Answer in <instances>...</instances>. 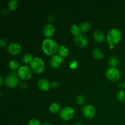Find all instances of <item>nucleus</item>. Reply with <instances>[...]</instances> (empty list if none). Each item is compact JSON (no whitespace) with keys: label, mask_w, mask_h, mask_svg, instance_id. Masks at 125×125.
<instances>
[{"label":"nucleus","mask_w":125,"mask_h":125,"mask_svg":"<svg viewBox=\"0 0 125 125\" xmlns=\"http://www.w3.org/2000/svg\"><path fill=\"white\" fill-rule=\"evenodd\" d=\"M109 64L111 67H116L119 65L120 61L118 57L115 56H112L109 59Z\"/></svg>","instance_id":"nucleus-18"},{"label":"nucleus","mask_w":125,"mask_h":125,"mask_svg":"<svg viewBox=\"0 0 125 125\" xmlns=\"http://www.w3.org/2000/svg\"><path fill=\"white\" fill-rule=\"evenodd\" d=\"M4 83L6 86L9 88H13L17 87L19 83L17 72H10V73H9V74L5 79Z\"/></svg>","instance_id":"nucleus-6"},{"label":"nucleus","mask_w":125,"mask_h":125,"mask_svg":"<svg viewBox=\"0 0 125 125\" xmlns=\"http://www.w3.org/2000/svg\"><path fill=\"white\" fill-rule=\"evenodd\" d=\"M56 31L55 26L51 23L46 24L43 28V34L46 38H50L51 36L54 35Z\"/></svg>","instance_id":"nucleus-11"},{"label":"nucleus","mask_w":125,"mask_h":125,"mask_svg":"<svg viewBox=\"0 0 125 125\" xmlns=\"http://www.w3.org/2000/svg\"><path fill=\"white\" fill-rule=\"evenodd\" d=\"M83 113L86 118H93L96 114V109L95 107L91 104H87L82 109Z\"/></svg>","instance_id":"nucleus-8"},{"label":"nucleus","mask_w":125,"mask_h":125,"mask_svg":"<svg viewBox=\"0 0 125 125\" xmlns=\"http://www.w3.org/2000/svg\"><path fill=\"white\" fill-rule=\"evenodd\" d=\"M49 109H50V112L51 113L56 114L60 112V111H61V106L57 103L54 102L50 104V107H49Z\"/></svg>","instance_id":"nucleus-16"},{"label":"nucleus","mask_w":125,"mask_h":125,"mask_svg":"<svg viewBox=\"0 0 125 125\" xmlns=\"http://www.w3.org/2000/svg\"><path fill=\"white\" fill-rule=\"evenodd\" d=\"M93 37L94 39L98 42H102L105 39L104 34L101 31H95L93 34Z\"/></svg>","instance_id":"nucleus-14"},{"label":"nucleus","mask_w":125,"mask_h":125,"mask_svg":"<svg viewBox=\"0 0 125 125\" xmlns=\"http://www.w3.org/2000/svg\"><path fill=\"white\" fill-rule=\"evenodd\" d=\"M117 98L120 101H125V90H120L117 92Z\"/></svg>","instance_id":"nucleus-24"},{"label":"nucleus","mask_w":125,"mask_h":125,"mask_svg":"<svg viewBox=\"0 0 125 125\" xmlns=\"http://www.w3.org/2000/svg\"><path fill=\"white\" fill-rule=\"evenodd\" d=\"M37 86L43 91H47L51 87V83L46 78H41L37 82Z\"/></svg>","instance_id":"nucleus-13"},{"label":"nucleus","mask_w":125,"mask_h":125,"mask_svg":"<svg viewBox=\"0 0 125 125\" xmlns=\"http://www.w3.org/2000/svg\"><path fill=\"white\" fill-rule=\"evenodd\" d=\"M58 43L51 38H46L42 43V50L47 56H53L59 50Z\"/></svg>","instance_id":"nucleus-1"},{"label":"nucleus","mask_w":125,"mask_h":125,"mask_svg":"<svg viewBox=\"0 0 125 125\" xmlns=\"http://www.w3.org/2000/svg\"><path fill=\"white\" fill-rule=\"evenodd\" d=\"M69 67L71 69L75 70L78 67V62L76 61H72L69 63Z\"/></svg>","instance_id":"nucleus-27"},{"label":"nucleus","mask_w":125,"mask_h":125,"mask_svg":"<svg viewBox=\"0 0 125 125\" xmlns=\"http://www.w3.org/2000/svg\"><path fill=\"white\" fill-rule=\"evenodd\" d=\"M67 125V124H63V125Z\"/></svg>","instance_id":"nucleus-36"},{"label":"nucleus","mask_w":125,"mask_h":125,"mask_svg":"<svg viewBox=\"0 0 125 125\" xmlns=\"http://www.w3.org/2000/svg\"><path fill=\"white\" fill-rule=\"evenodd\" d=\"M75 110L71 106H66L61 110L59 116L62 120L68 121L72 119L75 115Z\"/></svg>","instance_id":"nucleus-5"},{"label":"nucleus","mask_w":125,"mask_h":125,"mask_svg":"<svg viewBox=\"0 0 125 125\" xmlns=\"http://www.w3.org/2000/svg\"><path fill=\"white\" fill-rule=\"evenodd\" d=\"M106 76L109 80L117 82L120 79V72L117 67H110L106 72Z\"/></svg>","instance_id":"nucleus-7"},{"label":"nucleus","mask_w":125,"mask_h":125,"mask_svg":"<svg viewBox=\"0 0 125 125\" xmlns=\"http://www.w3.org/2000/svg\"><path fill=\"white\" fill-rule=\"evenodd\" d=\"M76 103L82 106V105L84 104V103L85 102V98H84V96L83 95H79L76 98Z\"/></svg>","instance_id":"nucleus-25"},{"label":"nucleus","mask_w":125,"mask_h":125,"mask_svg":"<svg viewBox=\"0 0 125 125\" xmlns=\"http://www.w3.org/2000/svg\"><path fill=\"white\" fill-rule=\"evenodd\" d=\"M58 54L62 57H67L69 54V49L64 45H61L59 48Z\"/></svg>","instance_id":"nucleus-15"},{"label":"nucleus","mask_w":125,"mask_h":125,"mask_svg":"<svg viewBox=\"0 0 125 125\" xmlns=\"http://www.w3.org/2000/svg\"><path fill=\"white\" fill-rule=\"evenodd\" d=\"M123 87H124L125 89V81L124 83H123Z\"/></svg>","instance_id":"nucleus-35"},{"label":"nucleus","mask_w":125,"mask_h":125,"mask_svg":"<svg viewBox=\"0 0 125 125\" xmlns=\"http://www.w3.org/2000/svg\"><path fill=\"white\" fill-rule=\"evenodd\" d=\"M59 83L57 81H53L51 83V87L53 88H57V87L59 86Z\"/></svg>","instance_id":"nucleus-29"},{"label":"nucleus","mask_w":125,"mask_h":125,"mask_svg":"<svg viewBox=\"0 0 125 125\" xmlns=\"http://www.w3.org/2000/svg\"><path fill=\"white\" fill-rule=\"evenodd\" d=\"M20 86L21 89H25V88L26 87V83H21L20 84Z\"/></svg>","instance_id":"nucleus-30"},{"label":"nucleus","mask_w":125,"mask_h":125,"mask_svg":"<svg viewBox=\"0 0 125 125\" xmlns=\"http://www.w3.org/2000/svg\"><path fill=\"white\" fill-rule=\"evenodd\" d=\"M28 125H40V122L37 118H31L28 122Z\"/></svg>","instance_id":"nucleus-26"},{"label":"nucleus","mask_w":125,"mask_h":125,"mask_svg":"<svg viewBox=\"0 0 125 125\" xmlns=\"http://www.w3.org/2000/svg\"><path fill=\"white\" fill-rule=\"evenodd\" d=\"M63 62V59L59 54H54L51 57L50 59V63L51 67L54 68H58L61 66Z\"/></svg>","instance_id":"nucleus-12"},{"label":"nucleus","mask_w":125,"mask_h":125,"mask_svg":"<svg viewBox=\"0 0 125 125\" xmlns=\"http://www.w3.org/2000/svg\"><path fill=\"white\" fill-rule=\"evenodd\" d=\"M8 66L10 69L13 70H16L20 67V64L17 60L12 59L9 62Z\"/></svg>","instance_id":"nucleus-20"},{"label":"nucleus","mask_w":125,"mask_h":125,"mask_svg":"<svg viewBox=\"0 0 125 125\" xmlns=\"http://www.w3.org/2000/svg\"><path fill=\"white\" fill-rule=\"evenodd\" d=\"M0 45L1 47H5L7 45V41L4 38H1L0 39Z\"/></svg>","instance_id":"nucleus-28"},{"label":"nucleus","mask_w":125,"mask_h":125,"mask_svg":"<svg viewBox=\"0 0 125 125\" xmlns=\"http://www.w3.org/2000/svg\"><path fill=\"white\" fill-rule=\"evenodd\" d=\"M121 39H122V32L118 28H112L107 32L106 40L110 45L115 46L119 43Z\"/></svg>","instance_id":"nucleus-2"},{"label":"nucleus","mask_w":125,"mask_h":125,"mask_svg":"<svg viewBox=\"0 0 125 125\" xmlns=\"http://www.w3.org/2000/svg\"><path fill=\"white\" fill-rule=\"evenodd\" d=\"M114 47V45H110V48H111V49L113 48Z\"/></svg>","instance_id":"nucleus-34"},{"label":"nucleus","mask_w":125,"mask_h":125,"mask_svg":"<svg viewBox=\"0 0 125 125\" xmlns=\"http://www.w3.org/2000/svg\"><path fill=\"white\" fill-rule=\"evenodd\" d=\"M2 84H3V78L2 76H0V85L2 86Z\"/></svg>","instance_id":"nucleus-31"},{"label":"nucleus","mask_w":125,"mask_h":125,"mask_svg":"<svg viewBox=\"0 0 125 125\" xmlns=\"http://www.w3.org/2000/svg\"><path fill=\"white\" fill-rule=\"evenodd\" d=\"M74 42L79 47H85L88 44V39L84 34L80 33L74 37Z\"/></svg>","instance_id":"nucleus-9"},{"label":"nucleus","mask_w":125,"mask_h":125,"mask_svg":"<svg viewBox=\"0 0 125 125\" xmlns=\"http://www.w3.org/2000/svg\"><path fill=\"white\" fill-rule=\"evenodd\" d=\"M52 125L51 124V123H44V124H43V125Z\"/></svg>","instance_id":"nucleus-32"},{"label":"nucleus","mask_w":125,"mask_h":125,"mask_svg":"<svg viewBox=\"0 0 125 125\" xmlns=\"http://www.w3.org/2000/svg\"><path fill=\"white\" fill-rule=\"evenodd\" d=\"M92 55L95 59H101L103 57V54L102 51L99 48H95L92 51Z\"/></svg>","instance_id":"nucleus-19"},{"label":"nucleus","mask_w":125,"mask_h":125,"mask_svg":"<svg viewBox=\"0 0 125 125\" xmlns=\"http://www.w3.org/2000/svg\"><path fill=\"white\" fill-rule=\"evenodd\" d=\"M31 68L36 73H41L45 70V64L43 60L40 57L35 56L33 57L29 63Z\"/></svg>","instance_id":"nucleus-3"},{"label":"nucleus","mask_w":125,"mask_h":125,"mask_svg":"<svg viewBox=\"0 0 125 125\" xmlns=\"http://www.w3.org/2000/svg\"><path fill=\"white\" fill-rule=\"evenodd\" d=\"M17 76L21 79L24 81L30 79L32 74V71L30 67L27 65H21L17 70Z\"/></svg>","instance_id":"nucleus-4"},{"label":"nucleus","mask_w":125,"mask_h":125,"mask_svg":"<svg viewBox=\"0 0 125 125\" xmlns=\"http://www.w3.org/2000/svg\"><path fill=\"white\" fill-rule=\"evenodd\" d=\"M74 125H83V124H82V123H76L74 124Z\"/></svg>","instance_id":"nucleus-33"},{"label":"nucleus","mask_w":125,"mask_h":125,"mask_svg":"<svg viewBox=\"0 0 125 125\" xmlns=\"http://www.w3.org/2000/svg\"><path fill=\"white\" fill-rule=\"evenodd\" d=\"M70 31L71 33L73 35H75V36H76V35H78V34H79L81 33L79 26L76 24H73L71 26L70 28Z\"/></svg>","instance_id":"nucleus-22"},{"label":"nucleus","mask_w":125,"mask_h":125,"mask_svg":"<svg viewBox=\"0 0 125 125\" xmlns=\"http://www.w3.org/2000/svg\"><path fill=\"white\" fill-rule=\"evenodd\" d=\"M33 57H32V56L30 53L26 52L21 56V61L25 64H29Z\"/></svg>","instance_id":"nucleus-21"},{"label":"nucleus","mask_w":125,"mask_h":125,"mask_svg":"<svg viewBox=\"0 0 125 125\" xmlns=\"http://www.w3.org/2000/svg\"><path fill=\"white\" fill-rule=\"evenodd\" d=\"M8 9L10 11H15L18 6V2L16 0H10L8 2Z\"/></svg>","instance_id":"nucleus-23"},{"label":"nucleus","mask_w":125,"mask_h":125,"mask_svg":"<svg viewBox=\"0 0 125 125\" xmlns=\"http://www.w3.org/2000/svg\"><path fill=\"white\" fill-rule=\"evenodd\" d=\"M21 50V46L18 43L13 42L10 43L7 46V51L13 56H16L20 52Z\"/></svg>","instance_id":"nucleus-10"},{"label":"nucleus","mask_w":125,"mask_h":125,"mask_svg":"<svg viewBox=\"0 0 125 125\" xmlns=\"http://www.w3.org/2000/svg\"><path fill=\"white\" fill-rule=\"evenodd\" d=\"M79 26V28H80L81 33H82V34L88 32L90 29V28H91L90 23L87 21H84L81 23Z\"/></svg>","instance_id":"nucleus-17"}]
</instances>
